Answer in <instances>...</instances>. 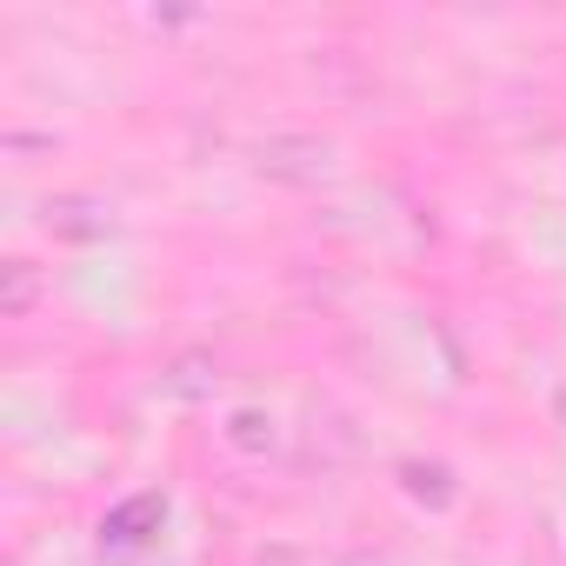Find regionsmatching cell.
<instances>
[{
	"label": "cell",
	"mask_w": 566,
	"mask_h": 566,
	"mask_svg": "<svg viewBox=\"0 0 566 566\" xmlns=\"http://www.w3.org/2000/svg\"><path fill=\"white\" fill-rule=\"evenodd\" d=\"M160 513H167V500H160V493H134V500H120V506L101 520V546H107V553L140 546L147 533H160Z\"/></svg>",
	"instance_id": "6da1fadb"
},
{
	"label": "cell",
	"mask_w": 566,
	"mask_h": 566,
	"mask_svg": "<svg viewBox=\"0 0 566 566\" xmlns=\"http://www.w3.org/2000/svg\"><path fill=\"white\" fill-rule=\"evenodd\" d=\"M233 447H247V453L273 447V420H260V413H233Z\"/></svg>",
	"instance_id": "7a4b0ae2"
},
{
	"label": "cell",
	"mask_w": 566,
	"mask_h": 566,
	"mask_svg": "<svg viewBox=\"0 0 566 566\" xmlns=\"http://www.w3.org/2000/svg\"><path fill=\"white\" fill-rule=\"evenodd\" d=\"M28 301H34V280H28V260H14L8 266V314H21Z\"/></svg>",
	"instance_id": "3957f363"
}]
</instances>
